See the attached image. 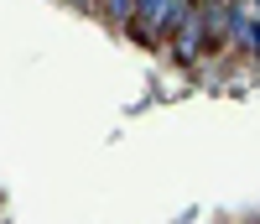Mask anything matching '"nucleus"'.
Wrapping results in <instances>:
<instances>
[{"mask_svg":"<svg viewBox=\"0 0 260 224\" xmlns=\"http://www.w3.org/2000/svg\"><path fill=\"white\" fill-rule=\"evenodd\" d=\"M203 52H213V42H208V26H203V11H192L177 32H172V58L182 63V68H192Z\"/></svg>","mask_w":260,"mask_h":224,"instance_id":"nucleus-1","label":"nucleus"},{"mask_svg":"<svg viewBox=\"0 0 260 224\" xmlns=\"http://www.w3.org/2000/svg\"><path fill=\"white\" fill-rule=\"evenodd\" d=\"M68 6H83V11H89V6H94V0H68Z\"/></svg>","mask_w":260,"mask_h":224,"instance_id":"nucleus-6","label":"nucleus"},{"mask_svg":"<svg viewBox=\"0 0 260 224\" xmlns=\"http://www.w3.org/2000/svg\"><path fill=\"white\" fill-rule=\"evenodd\" d=\"M213 47H234V0H198Z\"/></svg>","mask_w":260,"mask_h":224,"instance_id":"nucleus-2","label":"nucleus"},{"mask_svg":"<svg viewBox=\"0 0 260 224\" xmlns=\"http://www.w3.org/2000/svg\"><path fill=\"white\" fill-rule=\"evenodd\" d=\"M104 16H110L120 32H130V21H136V0H104Z\"/></svg>","mask_w":260,"mask_h":224,"instance_id":"nucleus-5","label":"nucleus"},{"mask_svg":"<svg viewBox=\"0 0 260 224\" xmlns=\"http://www.w3.org/2000/svg\"><path fill=\"white\" fill-rule=\"evenodd\" d=\"M234 47L250 52V58H260V16H250L240 6H234Z\"/></svg>","mask_w":260,"mask_h":224,"instance_id":"nucleus-4","label":"nucleus"},{"mask_svg":"<svg viewBox=\"0 0 260 224\" xmlns=\"http://www.w3.org/2000/svg\"><path fill=\"white\" fill-rule=\"evenodd\" d=\"M167 6H172V0H136V21H130V37H136V42H156V26H161Z\"/></svg>","mask_w":260,"mask_h":224,"instance_id":"nucleus-3","label":"nucleus"}]
</instances>
